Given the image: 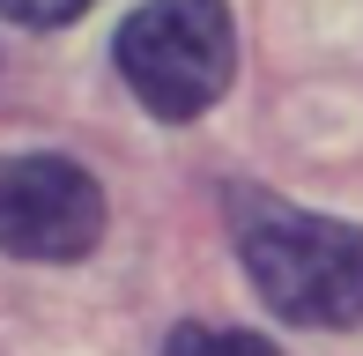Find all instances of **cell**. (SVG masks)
Here are the masks:
<instances>
[{
	"label": "cell",
	"mask_w": 363,
	"mask_h": 356,
	"mask_svg": "<svg viewBox=\"0 0 363 356\" xmlns=\"http://www.w3.org/2000/svg\"><path fill=\"white\" fill-rule=\"evenodd\" d=\"M96 0H0V15L8 23H23V30H60V23H74V15H89Z\"/></svg>",
	"instance_id": "5b68a950"
},
{
	"label": "cell",
	"mask_w": 363,
	"mask_h": 356,
	"mask_svg": "<svg viewBox=\"0 0 363 356\" xmlns=\"http://www.w3.org/2000/svg\"><path fill=\"white\" fill-rule=\"evenodd\" d=\"M111 60L156 119H201L238 74V23L223 0H148L119 23Z\"/></svg>",
	"instance_id": "7a4b0ae2"
},
{
	"label": "cell",
	"mask_w": 363,
	"mask_h": 356,
	"mask_svg": "<svg viewBox=\"0 0 363 356\" xmlns=\"http://www.w3.org/2000/svg\"><path fill=\"white\" fill-rule=\"evenodd\" d=\"M104 238V186L74 156H0V252L15 260H82Z\"/></svg>",
	"instance_id": "3957f363"
},
{
	"label": "cell",
	"mask_w": 363,
	"mask_h": 356,
	"mask_svg": "<svg viewBox=\"0 0 363 356\" xmlns=\"http://www.w3.org/2000/svg\"><path fill=\"white\" fill-rule=\"evenodd\" d=\"M238 260L289 327H363V223L296 201H238Z\"/></svg>",
	"instance_id": "6da1fadb"
},
{
	"label": "cell",
	"mask_w": 363,
	"mask_h": 356,
	"mask_svg": "<svg viewBox=\"0 0 363 356\" xmlns=\"http://www.w3.org/2000/svg\"><path fill=\"white\" fill-rule=\"evenodd\" d=\"M163 356H274V349L245 327H178L163 342Z\"/></svg>",
	"instance_id": "277c9868"
}]
</instances>
